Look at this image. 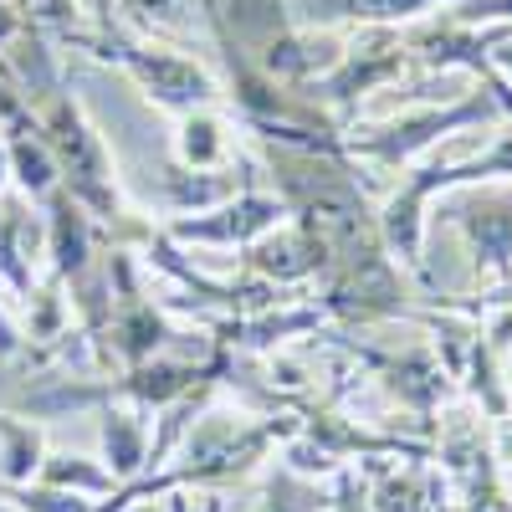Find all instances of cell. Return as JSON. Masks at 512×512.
<instances>
[{
  "label": "cell",
  "instance_id": "8",
  "mask_svg": "<svg viewBox=\"0 0 512 512\" xmlns=\"http://www.w3.org/2000/svg\"><path fill=\"white\" fill-rule=\"evenodd\" d=\"M118 6L134 21H149V26H180L195 6H210V0H118Z\"/></svg>",
  "mask_w": 512,
  "mask_h": 512
},
{
  "label": "cell",
  "instance_id": "7",
  "mask_svg": "<svg viewBox=\"0 0 512 512\" xmlns=\"http://www.w3.org/2000/svg\"><path fill=\"white\" fill-rule=\"evenodd\" d=\"M41 482L47 487H82V492H108L113 487V477L108 472H98V466H88L82 456H47L41 461Z\"/></svg>",
  "mask_w": 512,
  "mask_h": 512
},
{
  "label": "cell",
  "instance_id": "11",
  "mask_svg": "<svg viewBox=\"0 0 512 512\" xmlns=\"http://www.w3.org/2000/svg\"><path fill=\"white\" fill-rule=\"evenodd\" d=\"M492 67L512 82V31H497L492 36ZM507 82H502V88H507Z\"/></svg>",
  "mask_w": 512,
  "mask_h": 512
},
{
  "label": "cell",
  "instance_id": "5",
  "mask_svg": "<svg viewBox=\"0 0 512 512\" xmlns=\"http://www.w3.org/2000/svg\"><path fill=\"white\" fill-rule=\"evenodd\" d=\"M175 149H180V159H185L190 169H216V164L226 159V123H221L216 113H205V108L185 113Z\"/></svg>",
  "mask_w": 512,
  "mask_h": 512
},
{
  "label": "cell",
  "instance_id": "12",
  "mask_svg": "<svg viewBox=\"0 0 512 512\" xmlns=\"http://www.w3.org/2000/svg\"><path fill=\"white\" fill-rule=\"evenodd\" d=\"M16 31H21V16H16L11 6H0V41H11Z\"/></svg>",
  "mask_w": 512,
  "mask_h": 512
},
{
  "label": "cell",
  "instance_id": "14",
  "mask_svg": "<svg viewBox=\"0 0 512 512\" xmlns=\"http://www.w3.org/2000/svg\"><path fill=\"white\" fill-rule=\"evenodd\" d=\"M0 512H11V507H0Z\"/></svg>",
  "mask_w": 512,
  "mask_h": 512
},
{
  "label": "cell",
  "instance_id": "10",
  "mask_svg": "<svg viewBox=\"0 0 512 512\" xmlns=\"http://www.w3.org/2000/svg\"><path fill=\"white\" fill-rule=\"evenodd\" d=\"M16 502L26 512H88L77 492H62V487H41V492H16Z\"/></svg>",
  "mask_w": 512,
  "mask_h": 512
},
{
  "label": "cell",
  "instance_id": "9",
  "mask_svg": "<svg viewBox=\"0 0 512 512\" xmlns=\"http://www.w3.org/2000/svg\"><path fill=\"white\" fill-rule=\"evenodd\" d=\"M108 456H113V466L118 472H134L139 466V456H144V446H139V431H134V420L128 415H108Z\"/></svg>",
  "mask_w": 512,
  "mask_h": 512
},
{
  "label": "cell",
  "instance_id": "6",
  "mask_svg": "<svg viewBox=\"0 0 512 512\" xmlns=\"http://www.w3.org/2000/svg\"><path fill=\"white\" fill-rule=\"evenodd\" d=\"M31 472H41V441L31 425L0 415V477L6 482H31Z\"/></svg>",
  "mask_w": 512,
  "mask_h": 512
},
{
  "label": "cell",
  "instance_id": "1",
  "mask_svg": "<svg viewBox=\"0 0 512 512\" xmlns=\"http://www.w3.org/2000/svg\"><path fill=\"white\" fill-rule=\"evenodd\" d=\"M36 123H41V139H47L52 164H57V175L72 185V195L82 205L103 210V216H113V205H118L113 200V164H108L103 139L93 134V123L82 118V108L72 98H52Z\"/></svg>",
  "mask_w": 512,
  "mask_h": 512
},
{
  "label": "cell",
  "instance_id": "4",
  "mask_svg": "<svg viewBox=\"0 0 512 512\" xmlns=\"http://www.w3.org/2000/svg\"><path fill=\"white\" fill-rule=\"evenodd\" d=\"M441 6H461V0H287V11L303 26H400Z\"/></svg>",
  "mask_w": 512,
  "mask_h": 512
},
{
  "label": "cell",
  "instance_id": "13",
  "mask_svg": "<svg viewBox=\"0 0 512 512\" xmlns=\"http://www.w3.org/2000/svg\"><path fill=\"white\" fill-rule=\"evenodd\" d=\"M0 349H11V328L6 323H0Z\"/></svg>",
  "mask_w": 512,
  "mask_h": 512
},
{
  "label": "cell",
  "instance_id": "2",
  "mask_svg": "<svg viewBox=\"0 0 512 512\" xmlns=\"http://www.w3.org/2000/svg\"><path fill=\"white\" fill-rule=\"evenodd\" d=\"M88 47L108 62H118L128 77L139 82V93L159 108H175V113H195L216 98V77H210L200 62L169 52V47H139V41H123V36H88Z\"/></svg>",
  "mask_w": 512,
  "mask_h": 512
},
{
  "label": "cell",
  "instance_id": "3",
  "mask_svg": "<svg viewBox=\"0 0 512 512\" xmlns=\"http://www.w3.org/2000/svg\"><path fill=\"white\" fill-rule=\"evenodd\" d=\"M497 108L487 103V98H472V103H456V108H446V113H415V118H400V123H390V128H374V134H364L359 139V149L364 154H374V159H384V164H400V159H410L415 149H425V144H436V134H446V128H461V123H482V118H492Z\"/></svg>",
  "mask_w": 512,
  "mask_h": 512
}]
</instances>
